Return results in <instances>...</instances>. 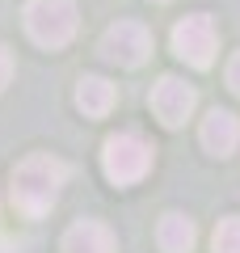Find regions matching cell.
Here are the masks:
<instances>
[{
	"mask_svg": "<svg viewBox=\"0 0 240 253\" xmlns=\"http://www.w3.org/2000/svg\"><path fill=\"white\" fill-rule=\"evenodd\" d=\"M68 181V165L55 161L46 152H34L13 169V207L21 211L26 219H42L46 211L59 203V190Z\"/></svg>",
	"mask_w": 240,
	"mask_h": 253,
	"instance_id": "cell-1",
	"label": "cell"
},
{
	"mask_svg": "<svg viewBox=\"0 0 240 253\" xmlns=\"http://www.w3.org/2000/svg\"><path fill=\"white\" fill-rule=\"evenodd\" d=\"M152 156L156 148L139 135V131H118L101 144V173H106L114 186H135V181L148 177Z\"/></svg>",
	"mask_w": 240,
	"mask_h": 253,
	"instance_id": "cell-2",
	"label": "cell"
},
{
	"mask_svg": "<svg viewBox=\"0 0 240 253\" xmlns=\"http://www.w3.org/2000/svg\"><path fill=\"white\" fill-rule=\"evenodd\" d=\"M80 13L76 0H30L26 4V34L46 51H59L76 38Z\"/></svg>",
	"mask_w": 240,
	"mask_h": 253,
	"instance_id": "cell-3",
	"label": "cell"
},
{
	"mask_svg": "<svg viewBox=\"0 0 240 253\" xmlns=\"http://www.w3.org/2000/svg\"><path fill=\"white\" fill-rule=\"evenodd\" d=\"M215 51H219V34H215V21L206 13H194V17L177 21L173 26V55L186 59L190 68H211L215 63Z\"/></svg>",
	"mask_w": 240,
	"mask_h": 253,
	"instance_id": "cell-4",
	"label": "cell"
},
{
	"mask_svg": "<svg viewBox=\"0 0 240 253\" xmlns=\"http://www.w3.org/2000/svg\"><path fill=\"white\" fill-rule=\"evenodd\" d=\"M101 55L118 68H139L152 55V30L139 26V21H114L101 34Z\"/></svg>",
	"mask_w": 240,
	"mask_h": 253,
	"instance_id": "cell-5",
	"label": "cell"
},
{
	"mask_svg": "<svg viewBox=\"0 0 240 253\" xmlns=\"http://www.w3.org/2000/svg\"><path fill=\"white\" fill-rule=\"evenodd\" d=\"M194 106H198V93L186 81H177V76H160L156 89H152V114L164 126H181L194 114Z\"/></svg>",
	"mask_w": 240,
	"mask_h": 253,
	"instance_id": "cell-6",
	"label": "cell"
},
{
	"mask_svg": "<svg viewBox=\"0 0 240 253\" xmlns=\"http://www.w3.org/2000/svg\"><path fill=\"white\" fill-rule=\"evenodd\" d=\"M198 139H202V148L211 156H232L240 148V118L228 114V110H211V114L202 118Z\"/></svg>",
	"mask_w": 240,
	"mask_h": 253,
	"instance_id": "cell-7",
	"label": "cell"
},
{
	"mask_svg": "<svg viewBox=\"0 0 240 253\" xmlns=\"http://www.w3.org/2000/svg\"><path fill=\"white\" fill-rule=\"evenodd\" d=\"M114 249H118L114 232L97 219H80L63 232V253H114Z\"/></svg>",
	"mask_w": 240,
	"mask_h": 253,
	"instance_id": "cell-8",
	"label": "cell"
},
{
	"mask_svg": "<svg viewBox=\"0 0 240 253\" xmlns=\"http://www.w3.org/2000/svg\"><path fill=\"white\" fill-rule=\"evenodd\" d=\"M198 241V228L190 215H181V211H164L156 224V245L160 253H190Z\"/></svg>",
	"mask_w": 240,
	"mask_h": 253,
	"instance_id": "cell-9",
	"label": "cell"
},
{
	"mask_svg": "<svg viewBox=\"0 0 240 253\" xmlns=\"http://www.w3.org/2000/svg\"><path fill=\"white\" fill-rule=\"evenodd\" d=\"M114 101H118V93H114V84H110L106 76H84V81L76 84V106L89 118H106L110 110H114Z\"/></svg>",
	"mask_w": 240,
	"mask_h": 253,
	"instance_id": "cell-10",
	"label": "cell"
},
{
	"mask_svg": "<svg viewBox=\"0 0 240 253\" xmlns=\"http://www.w3.org/2000/svg\"><path fill=\"white\" fill-rule=\"evenodd\" d=\"M211 253H240V215L219 219V228L211 236Z\"/></svg>",
	"mask_w": 240,
	"mask_h": 253,
	"instance_id": "cell-11",
	"label": "cell"
},
{
	"mask_svg": "<svg viewBox=\"0 0 240 253\" xmlns=\"http://www.w3.org/2000/svg\"><path fill=\"white\" fill-rule=\"evenodd\" d=\"M9 81H13V51L0 42V93L9 89Z\"/></svg>",
	"mask_w": 240,
	"mask_h": 253,
	"instance_id": "cell-12",
	"label": "cell"
},
{
	"mask_svg": "<svg viewBox=\"0 0 240 253\" xmlns=\"http://www.w3.org/2000/svg\"><path fill=\"white\" fill-rule=\"evenodd\" d=\"M223 76H228V89H232V93L240 97V51H236V55L228 59V72H223Z\"/></svg>",
	"mask_w": 240,
	"mask_h": 253,
	"instance_id": "cell-13",
	"label": "cell"
}]
</instances>
